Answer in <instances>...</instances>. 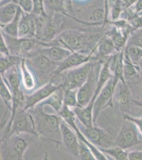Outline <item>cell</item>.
I'll use <instances>...</instances> for the list:
<instances>
[{"mask_svg":"<svg viewBox=\"0 0 142 160\" xmlns=\"http://www.w3.org/2000/svg\"><path fill=\"white\" fill-rule=\"evenodd\" d=\"M62 86H57L53 82H50L42 87L38 88L34 92L29 95H25V105L24 109H28L34 108L40 102L47 98L53 92L58 89Z\"/></svg>","mask_w":142,"mask_h":160,"instance_id":"13","label":"cell"},{"mask_svg":"<svg viewBox=\"0 0 142 160\" xmlns=\"http://www.w3.org/2000/svg\"><path fill=\"white\" fill-rule=\"evenodd\" d=\"M124 51L118 52L115 68L113 73V84L116 87L118 82L121 81L124 83H127L124 76Z\"/></svg>","mask_w":142,"mask_h":160,"instance_id":"24","label":"cell"},{"mask_svg":"<svg viewBox=\"0 0 142 160\" xmlns=\"http://www.w3.org/2000/svg\"><path fill=\"white\" fill-rule=\"evenodd\" d=\"M79 159L82 160H95L94 155L86 144L79 139Z\"/></svg>","mask_w":142,"mask_h":160,"instance_id":"35","label":"cell"},{"mask_svg":"<svg viewBox=\"0 0 142 160\" xmlns=\"http://www.w3.org/2000/svg\"><path fill=\"white\" fill-rule=\"evenodd\" d=\"M134 9L137 13H139L142 11V0H138L135 4L133 5Z\"/></svg>","mask_w":142,"mask_h":160,"instance_id":"44","label":"cell"},{"mask_svg":"<svg viewBox=\"0 0 142 160\" xmlns=\"http://www.w3.org/2000/svg\"><path fill=\"white\" fill-rule=\"evenodd\" d=\"M3 80L11 93L22 90V72L21 64L15 66L1 74Z\"/></svg>","mask_w":142,"mask_h":160,"instance_id":"15","label":"cell"},{"mask_svg":"<svg viewBox=\"0 0 142 160\" xmlns=\"http://www.w3.org/2000/svg\"><path fill=\"white\" fill-rule=\"evenodd\" d=\"M98 149L102 152L107 157L113 158V160H128V153L125 149H122L118 146H113L108 148H99Z\"/></svg>","mask_w":142,"mask_h":160,"instance_id":"26","label":"cell"},{"mask_svg":"<svg viewBox=\"0 0 142 160\" xmlns=\"http://www.w3.org/2000/svg\"><path fill=\"white\" fill-rule=\"evenodd\" d=\"M139 16H140L142 17V11L140 12L139 13H137Z\"/></svg>","mask_w":142,"mask_h":160,"instance_id":"47","label":"cell"},{"mask_svg":"<svg viewBox=\"0 0 142 160\" xmlns=\"http://www.w3.org/2000/svg\"><path fill=\"white\" fill-rule=\"evenodd\" d=\"M79 89H64V105L70 108L77 106V92Z\"/></svg>","mask_w":142,"mask_h":160,"instance_id":"32","label":"cell"},{"mask_svg":"<svg viewBox=\"0 0 142 160\" xmlns=\"http://www.w3.org/2000/svg\"><path fill=\"white\" fill-rule=\"evenodd\" d=\"M36 52L45 55L50 60L58 63L63 62L73 53L65 48L56 45L45 47Z\"/></svg>","mask_w":142,"mask_h":160,"instance_id":"16","label":"cell"},{"mask_svg":"<svg viewBox=\"0 0 142 160\" xmlns=\"http://www.w3.org/2000/svg\"><path fill=\"white\" fill-rule=\"evenodd\" d=\"M109 57H108V58L107 59L102 66L100 74H99L97 88L95 90L94 97L91 100L92 102H94L95 99L99 95L101 90L103 89V88L104 87V86L106 85L107 82H108L109 79L113 76L109 69Z\"/></svg>","mask_w":142,"mask_h":160,"instance_id":"22","label":"cell"},{"mask_svg":"<svg viewBox=\"0 0 142 160\" xmlns=\"http://www.w3.org/2000/svg\"><path fill=\"white\" fill-rule=\"evenodd\" d=\"M76 123L84 136L98 148H108L115 146V138L106 130L97 125H94L92 128H86L77 118H76Z\"/></svg>","mask_w":142,"mask_h":160,"instance_id":"5","label":"cell"},{"mask_svg":"<svg viewBox=\"0 0 142 160\" xmlns=\"http://www.w3.org/2000/svg\"><path fill=\"white\" fill-rule=\"evenodd\" d=\"M25 62L34 75L38 89L50 82L59 64L36 51L25 58Z\"/></svg>","mask_w":142,"mask_h":160,"instance_id":"2","label":"cell"},{"mask_svg":"<svg viewBox=\"0 0 142 160\" xmlns=\"http://www.w3.org/2000/svg\"><path fill=\"white\" fill-rule=\"evenodd\" d=\"M139 73H140L139 66L131 62L124 55V76L126 82L138 75Z\"/></svg>","mask_w":142,"mask_h":160,"instance_id":"29","label":"cell"},{"mask_svg":"<svg viewBox=\"0 0 142 160\" xmlns=\"http://www.w3.org/2000/svg\"><path fill=\"white\" fill-rule=\"evenodd\" d=\"M93 61H90L76 68L64 71L54 75L50 80L57 86H62L64 89H79L88 78Z\"/></svg>","mask_w":142,"mask_h":160,"instance_id":"3","label":"cell"},{"mask_svg":"<svg viewBox=\"0 0 142 160\" xmlns=\"http://www.w3.org/2000/svg\"><path fill=\"white\" fill-rule=\"evenodd\" d=\"M34 7L33 11L37 15H41L43 13L42 12L44 10L42 0H34Z\"/></svg>","mask_w":142,"mask_h":160,"instance_id":"40","label":"cell"},{"mask_svg":"<svg viewBox=\"0 0 142 160\" xmlns=\"http://www.w3.org/2000/svg\"><path fill=\"white\" fill-rule=\"evenodd\" d=\"M126 44L142 48V28L134 29L131 32Z\"/></svg>","mask_w":142,"mask_h":160,"instance_id":"34","label":"cell"},{"mask_svg":"<svg viewBox=\"0 0 142 160\" xmlns=\"http://www.w3.org/2000/svg\"><path fill=\"white\" fill-rule=\"evenodd\" d=\"M3 37L9 48L10 54L21 57H22V56L25 55L30 56L31 52L35 49L38 43H40L36 39L29 38H13L7 34H6V37L4 35Z\"/></svg>","mask_w":142,"mask_h":160,"instance_id":"10","label":"cell"},{"mask_svg":"<svg viewBox=\"0 0 142 160\" xmlns=\"http://www.w3.org/2000/svg\"><path fill=\"white\" fill-rule=\"evenodd\" d=\"M95 60H98V59L94 55L93 52L89 54L80 52H73L70 56L65 59V60L59 62L54 76L62 73L64 71L71 69L73 68H76L77 66L83 65L87 62Z\"/></svg>","mask_w":142,"mask_h":160,"instance_id":"12","label":"cell"},{"mask_svg":"<svg viewBox=\"0 0 142 160\" xmlns=\"http://www.w3.org/2000/svg\"><path fill=\"white\" fill-rule=\"evenodd\" d=\"M123 118H124L130 120L132 122H133L134 123H135L136 125L139 128L140 131L142 135V118H135L131 117L130 115L126 114L124 115Z\"/></svg>","mask_w":142,"mask_h":160,"instance_id":"42","label":"cell"},{"mask_svg":"<svg viewBox=\"0 0 142 160\" xmlns=\"http://www.w3.org/2000/svg\"><path fill=\"white\" fill-rule=\"evenodd\" d=\"M56 24L52 22H47L42 32L40 40L45 42H50L54 40L57 33Z\"/></svg>","mask_w":142,"mask_h":160,"instance_id":"30","label":"cell"},{"mask_svg":"<svg viewBox=\"0 0 142 160\" xmlns=\"http://www.w3.org/2000/svg\"><path fill=\"white\" fill-rule=\"evenodd\" d=\"M21 9L19 7L16 16L10 23L4 27V33L13 38H18V30L20 19L22 15Z\"/></svg>","mask_w":142,"mask_h":160,"instance_id":"27","label":"cell"},{"mask_svg":"<svg viewBox=\"0 0 142 160\" xmlns=\"http://www.w3.org/2000/svg\"><path fill=\"white\" fill-rule=\"evenodd\" d=\"M122 0H113L112 5L111 16L112 21H115L120 18L123 9Z\"/></svg>","mask_w":142,"mask_h":160,"instance_id":"36","label":"cell"},{"mask_svg":"<svg viewBox=\"0 0 142 160\" xmlns=\"http://www.w3.org/2000/svg\"><path fill=\"white\" fill-rule=\"evenodd\" d=\"M0 96L8 111L11 112L12 109V95L3 80L1 78L0 82Z\"/></svg>","mask_w":142,"mask_h":160,"instance_id":"31","label":"cell"},{"mask_svg":"<svg viewBox=\"0 0 142 160\" xmlns=\"http://www.w3.org/2000/svg\"><path fill=\"white\" fill-rule=\"evenodd\" d=\"M57 42L59 46L70 50L72 52H81L85 48V42L81 35L73 32H67L60 35Z\"/></svg>","mask_w":142,"mask_h":160,"instance_id":"14","label":"cell"},{"mask_svg":"<svg viewBox=\"0 0 142 160\" xmlns=\"http://www.w3.org/2000/svg\"><path fill=\"white\" fill-rule=\"evenodd\" d=\"M137 1L138 0H126V6L127 7H128L133 6Z\"/></svg>","mask_w":142,"mask_h":160,"instance_id":"45","label":"cell"},{"mask_svg":"<svg viewBox=\"0 0 142 160\" xmlns=\"http://www.w3.org/2000/svg\"><path fill=\"white\" fill-rule=\"evenodd\" d=\"M23 58L16 55L4 56L1 55L0 58V72L1 74L13 66L21 64Z\"/></svg>","mask_w":142,"mask_h":160,"instance_id":"25","label":"cell"},{"mask_svg":"<svg viewBox=\"0 0 142 160\" xmlns=\"http://www.w3.org/2000/svg\"><path fill=\"white\" fill-rule=\"evenodd\" d=\"M140 129L135 123L124 118L118 134L116 137L115 146L125 150L135 146L140 142Z\"/></svg>","mask_w":142,"mask_h":160,"instance_id":"7","label":"cell"},{"mask_svg":"<svg viewBox=\"0 0 142 160\" xmlns=\"http://www.w3.org/2000/svg\"><path fill=\"white\" fill-rule=\"evenodd\" d=\"M64 89L61 87L36 105L50 107L58 114L64 105Z\"/></svg>","mask_w":142,"mask_h":160,"instance_id":"19","label":"cell"},{"mask_svg":"<svg viewBox=\"0 0 142 160\" xmlns=\"http://www.w3.org/2000/svg\"><path fill=\"white\" fill-rule=\"evenodd\" d=\"M104 62L100 60L93 61L88 78L83 86L78 90L77 106L85 107L92 99L97 88L101 69Z\"/></svg>","mask_w":142,"mask_h":160,"instance_id":"6","label":"cell"},{"mask_svg":"<svg viewBox=\"0 0 142 160\" xmlns=\"http://www.w3.org/2000/svg\"><path fill=\"white\" fill-rule=\"evenodd\" d=\"M129 160H142V151H133L128 153Z\"/></svg>","mask_w":142,"mask_h":160,"instance_id":"41","label":"cell"},{"mask_svg":"<svg viewBox=\"0 0 142 160\" xmlns=\"http://www.w3.org/2000/svg\"><path fill=\"white\" fill-rule=\"evenodd\" d=\"M18 4L23 12L27 14H30L34 10V0H18Z\"/></svg>","mask_w":142,"mask_h":160,"instance_id":"37","label":"cell"},{"mask_svg":"<svg viewBox=\"0 0 142 160\" xmlns=\"http://www.w3.org/2000/svg\"><path fill=\"white\" fill-rule=\"evenodd\" d=\"M140 67V74L141 77H142V58L140 59V61L139 62V63L137 64Z\"/></svg>","mask_w":142,"mask_h":160,"instance_id":"46","label":"cell"},{"mask_svg":"<svg viewBox=\"0 0 142 160\" xmlns=\"http://www.w3.org/2000/svg\"><path fill=\"white\" fill-rule=\"evenodd\" d=\"M18 4L12 2L1 6L0 22L1 26L4 27L15 18L19 9Z\"/></svg>","mask_w":142,"mask_h":160,"instance_id":"21","label":"cell"},{"mask_svg":"<svg viewBox=\"0 0 142 160\" xmlns=\"http://www.w3.org/2000/svg\"><path fill=\"white\" fill-rule=\"evenodd\" d=\"M94 102L90 101L89 104L85 107L76 106L71 108L76 114V117L86 128H92L93 123V107Z\"/></svg>","mask_w":142,"mask_h":160,"instance_id":"20","label":"cell"},{"mask_svg":"<svg viewBox=\"0 0 142 160\" xmlns=\"http://www.w3.org/2000/svg\"><path fill=\"white\" fill-rule=\"evenodd\" d=\"M124 55L131 62L137 65L142 58V48L126 44L124 51Z\"/></svg>","mask_w":142,"mask_h":160,"instance_id":"28","label":"cell"},{"mask_svg":"<svg viewBox=\"0 0 142 160\" xmlns=\"http://www.w3.org/2000/svg\"><path fill=\"white\" fill-rule=\"evenodd\" d=\"M59 121L62 136V144L71 157L79 158V139L76 133L61 117Z\"/></svg>","mask_w":142,"mask_h":160,"instance_id":"11","label":"cell"},{"mask_svg":"<svg viewBox=\"0 0 142 160\" xmlns=\"http://www.w3.org/2000/svg\"><path fill=\"white\" fill-rule=\"evenodd\" d=\"M97 54L95 55L98 60L105 62L108 57L115 54L118 51L116 49L112 41L108 34H106L101 38L96 46Z\"/></svg>","mask_w":142,"mask_h":160,"instance_id":"18","label":"cell"},{"mask_svg":"<svg viewBox=\"0 0 142 160\" xmlns=\"http://www.w3.org/2000/svg\"><path fill=\"white\" fill-rule=\"evenodd\" d=\"M29 34H30L29 17L22 13L18 26V38H25Z\"/></svg>","mask_w":142,"mask_h":160,"instance_id":"33","label":"cell"},{"mask_svg":"<svg viewBox=\"0 0 142 160\" xmlns=\"http://www.w3.org/2000/svg\"><path fill=\"white\" fill-rule=\"evenodd\" d=\"M27 111L33 117L37 136L56 144H62L60 117L57 114L47 113L43 106L38 105Z\"/></svg>","mask_w":142,"mask_h":160,"instance_id":"1","label":"cell"},{"mask_svg":"<svg viewBox=\"0 0 142 160\" xmlns=\"http://www.w3.org/2000/svg\"><path fill=\"white\" fill-rule=\"evenodd\" d=\"M21 68L22 72V91L25 95H29L38 89L37 83L34 75L28 68L25 62V58L23 59Z\"/></svg>","mask_w":142,"mask_h":160,"instance_id":"17","label":"cell"},{"mask_svg":"<svg viewBox=\"0 0 142 160\" xmlns=\"http://www.w3.org/2000/svg\"><path fill=\"white\" fill-rule=\"evenodd\" d=\"M33 135L14 133L1 140V159L2 160H22L29 147Z\"/></svg>","mask_w":142,"mask_h":160,"instance_id":"4","label":"cell"},{"mask_svg":"<svg viewBox=\"0 0 142 160\" xmlns=\"http://www.w3.org/2000/svg\"><path fill=\"white\" fill-rule=\"evenodd\" d=\"M107 34L112 41L116 49L118 52L124 50L129 38L128 36L125 34L121 30L115 26H113V28Z\"/></svg>","mask_w":142,"mask_h":160,"instance_id":"23","label":"cell"},{"mask_svg":"<svg viewBox=\"0 0 142 160\" xmlns=\"http://www.w3.org/2000/svg\"><path fill=\"white\" fill-rule=\"evenodd\" d=\"M106 13H105V11L103 9H97L95 10L94 13V19L96 22H102L104 18L106 17Z\"/></svg>","mask_w":142,"mask_h":160,"instance_id":"39","label":"cell"},{"mask_svg":"<svg viewBox=\"0 0 142 160\" xmlns=\"http://www.w3.org/2000/svg\"><path fill=\"white\" fill-rule=\"evenodd\" d=\"M0 51H1V55H4V56H9L11 55L9 51V48L7 47V44L6 43V40L1 33L0 36Z\"/></svg>","mask_w":142,"mask_h":160,"instance_id":"38","label":"cell"},{"mask_svg":"<svg viewBox=\"0 0 142 160\" xmlns=\"http://www.w3.org/2000/svg\"><path fill=\"white\" fill-rule=\"evenodd\" d=\"M116 86L113 84V76L109 79L106 85L94 102L93 107V123L96 122L101 111L108 106L113 108V97Z\"/></svg>","mask_w":142,"mask_h":160,"instance_id":"9","label":"cell"},{"mask_svg":"<svg viewBox=\"0 0 142 160\" xmlns=\"http://www.w3.org/2000/svg\"><path fill=\"white\" fill-rule=\"evenodd\" d=\"M14 133H27L37 136L34 130L32 115L28 111L22 108H19L16 110L8 136Z\"/></svg>","mask_w":142,"mask_h":160,"instance_id":"8","label":"cell"},{"mask_svg":"<svg viewBox=\"0 0 142 160\" xmlns=\"http://www.w3.org/2000/svg\"><path fill=\"white\" fill-rule=\"evenodd\" d=\"M49 5L53 9H60L62 7V0H48Z\"/></svg>","mask_w":142,"mask_h":160,"instance_id":"43","label":"cell"}]
</instances>
